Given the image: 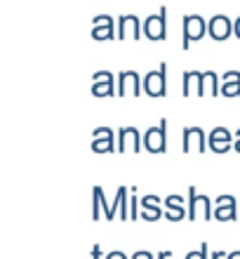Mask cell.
<instances>
[{"instance_id":"6da1fadb","label":"cell","mask_w":240,"mask_h":259,"mask_svg":"<svg viewBox=\"0 0 240 259\" xmlns=\"http://www.w3.org/2000/svg\"><path fill=\"white\" fill-rule=\"evenodd\" d=\"M207 33V21L200 14H186L181 21V50H188L193 42L203 40Z\"/></svg>"},{"instance_id":"7a4b0ae2","label":"cell","mask_w":240,"mask_h":259,"mask_svg":"<svg viewBox=\"0 0 240 259\" xmlns=\"http://www.w3.org/2000/svg\"><path fill=\"white\" fill-rule=\"evenodd\" d=\"M144 38L151 42H163L167 38V7H160L158 14L144 19Z\"/></svg>"},{"instance_id":"3957f363","label":"cell","mask_w":240,"mask_h":259,"mask_svg":"<svg viewBox=\"0 0 240 259\" xmlns=\"http://www.w3.org/2000/svg\"><path fill=\"white\" fill-rule=\"evenodd\" d=\"M167 149V118H163L156 127L144 132V151L149 153H165Z\"/></svg>"},{"instance_id":"277c9868","label":"cell","mask_w":240,"mask_h":259,"mask_svg":"<svg viewBox=\"0 0 240 259\" xmlns=\"http://www.w3.org/2000/svg\"><path fill=\"white\" fill-rule=\"evenodd\" d=\"M165 92H167V64L163 62L158 71H149L144 75V95L160 99L165 97Z\"/></svg>"},{"instance_id":"5b68a950","label":"cell","mask_w":240,"mask_h":259,"mask_svg":"<svg viewBox=\"0 0 240 259\" xmlns=\"http://www.w3.org/2000/svg\"><path fill=\"white\" fill-rule=\"evenodd\" d=\"M116 38L118 40H139V38H144V24L139 21V17L134 14H120L118 17V31H116Z\"/></svg>"},{"instance_id":"8992f818","label":"cell","mask_w":240,"mask_h":259,"mask_svg":"<svg viewBox=\"0 0 240 259\" xmlns=\"http://www.w3.org/2000/svg\"><path fill=\"white\" fill-rule=\"evenodd\" d=\"M198 207H203L205 222H210L214 217V200H210L207 196H198L196 186H188V219L191 222L198 219Z\"/></svg>"},{"instance_id":"52a82bcc","label":"cell","mask_w":240,"mask_h":259,"mask_svg":"<svg viewBox=\"0 0 240 259\" xmlns=\"http://www.w3.org/2000/svg\"><path fill=\"white\" fill-rule=\"evenodd\" d=\"M207 146H210V139H207L205 130L203 127H184V135H181V151H184V153H188V151L205 153Z\"/></svg>"},{"instance_id":"ba28073f","label":"cell","mask_w":240,"mask_h":259,"mask_svg":"<svg viewBox=\"0 0 240 259\" xmlns=\"http://www.w3.org/2000/svg\"><path fill=\"white\" fill-rule=\"evenodd\" d=\"M207 35L212 38L214 42H224L233 35V21L228 19L226 14H214L207 21Z\"/></svg>"},{"instance_id":"9c48e42d","label":"cell","mask_w":240,"mask_h":259,"mask_svg":"<svg viewBox=\"0 0 240 259\" xmlns=\"http://www.w3.org/2000/svg\"><path fill=\"white\" fill-rule=\"evenodd\" d=\"M144 95V80L139 78V73L134 71H120L118 73V88H116V95L118 97H125V95Z\"/></svg>"},{"instance_id":"30bf717a","label":"cell","mask_w":240,"mask_h":259,"mask_svg":"<svg viewBox=\"0 0 240 259\" xmlns=\"http://www.w3.org/2000/svg\"><path fill=\"white\" fill-rule=\"evenodd\" d=\"M118 153H125V151H134V153H139V151H144V137L139 135L137 127H120L118 130Z\"/></svg>"},{"instance_id":"8fae6325","label":"cell","mask_w":240,"mask_h":259,"mask_svg":"<svg viewBox=\"0 0 240 259\" xmlns=\"http://www.w3.org/2000/svg\"><path fill=\"white\" fill-rule=\"evenodd\" d=\"M238 200H235L233 196H219L217 200H214V219L217 222H235L238 217Z\"/></svg>"},{"instance_id":"7c38bea8","label":"cell","mask_w":240,"mask_h":259,"mask_svg":"<svg viewBox=\"0 0 240 259\" xmlns=\"http://www.w3.org/2000/svg\"><path fill=\"white\" fill-rule=\"evenodd\" d=\"M163 198L156 196V193H149V196L141 198V217L146 222H158L160 217H165V210H163Z\"/></svg>"},{"instance_id":"4fadbf2b","label":"cell","mask_w":240,"mask_h":259,"mask_svg":"<svg viewBox=\"0 0 240 259\" xmlns=\"http://www.w3.org/2000/svg\"><path fill=\"white\" fill-rule=\"evenodd\" d=\"M102 214L109 219V222H113V217H116V214H113V207H111V205L106 203V198H104V189L102 186H94V189H92V219L97 222Z\"/></svg>"},{"instance_id":"5bb4252c","label":"cell","mask_w":240,"mask_h":259,"mask_svg":"<svg viewBox=\"0 0 240 259\" xmlns=\"http://www.w3.org/2000/svg\"><path fill=\"white\" fill-rule=\"evenodd\" d=\"M217 97L221 95V78L214 71H207V73H203V80H200V97Z\"/></svg>"},{"instance_id":"9a60e30c","label":"cell","mask_w":240,"mask_h":259,"mask_svg":"<svg viewBox=\"0 0 240 259\" xmlns=\"http://www.w3.org/2000/svg\"><path fill=\"white\" fill-rule=\"evenodd\" d=\"M113 214H120V219H130V189L127 186H120L116 193V200H113Z\"/></svg>"},{"instance_id":"2e32d148","label":"cell","mask_w":240,"mask_h":259,"mask_svg":"<svg viewBox=\"0 0 240 259\" xmlns=\"http://www.w3.org/2000/svg\"><path fill=\"white\" fill-rule=\"evenodd\" d=\"M200 80H203V73H198V71H186L184 78H181V92H184V97H188V95L200 97Z\"/></svg>"},{"instance_id":"e0dca14e","label":"cell","mask_w":240,"mask_h":259,"mask_svg":"<svg viewBox=\"0 0 240 259\" xmlns=\"http://www.w3.org/2000/svg\"><path fill=\"white\" fill-rule=\"evenodd\" d=\"M207 139H210V144L212 142H235V135L226 127H214L212 132L207 135Z\"/></svg>"},{"instance_id":"ac0fdd59","label":"cell","mask_w":240,"mask_h":259,"mask_svg":"<svg viewBox=\"0 0 240 259\" xmlns=\"http://www.w3.org/2000/svg\"><path fill=\"white\" fill-rule=\"evenodd\" d=\"M139 210H141V200L137 198V186H132V191H130V219L132 222L139 217Z\"/></svg>"},{"instance_id":"d6986e66","label":"cell","mask_w":240,"mask_h":259,"mask_svg":"<svg viewBox=\"0 0 240 259\" xmlns=\"http://www.w3.org/2000/svg\"><path fill=\"white\" fill-rule=\"evenodd\" d=\"M188 212H186L184 205H179V207H165V219L167 222H179V219H184Z\"/></svg>"},{"instance_id":"ffe728a7","label":"cell","mask_w":240,"mask_h":259,"mask_svg":"<svg viewBox=\"0 0 240 259\" xmlns=\"http://www.w3.org/2000/svg\"><path fill=\"white\" fill-rule=\"evenodd\" d=\"M92 151H94V153H111V151H113V139H99V142H92Z\"/></svg>"},{"instance_id":"44dd1931","label":"cell","mask_w":240,"mask_h":259,"mask_svg":"<svg viewBox=\"0 0 240 259\" xmlns=\"http://www.w3.org/2000/svg\"><path fill=\"white\" fill-rule=\"evenodd\" d=\"M92 95H94V97H113V82L92 85Z\"/></svg>"},{"instance_id":"7402d4cb","label":"cell","mask_w":240,"mask_h":259,"mask_svg":"<svg viewBox=\"0 0 240 259\" xmlns=\"http://www.w3.org/2000/svg\"><path fill=\"white\" fill-rule=\"evenodd\" d=\"M92 38H94L97 42L113 40V28H92Z\"/></svg>"},{"instance_id":"603a6c76","label":"cell","mask_w":240,"mask_h":259,"mask_svg":"<svg viewBox=\"0 0 240 259\" xmlns=\"http://www.w3.org/2000/svg\"><path fill=\"white\" fill-rule=\"evenodd\" d=\"M92 28H113V17L99 14V17H94V21H92Z\"/></svg>"},{"instance_id":"cb8c5ba5","label":"cell","mask_w":240,"mask_h":259,"mask_svg":"<svg viewBox=\"0 0 240 259\" xmlns=\"http://www.w3.org/2000/svg\"><path fill=\"white\" fill-rule=\"evenodd\" d=\"M235 142H212L210 144V151H214V153H228V151L233 149Z\"/></svg>"},{"instance_id":"d4e9b609","label":"cell","mask_w":240,"mask_h":259,"mask_svg":"<svg viewBox=\"0 0 240 259\" xmlns=\"http://www.w3.org/2000/svg\"><path fill=\"white\" fill-rule=\"evenodd\" d=\"M104 82H113V73L111 71H99L92 78V85H104Z\"/></svg>"},{"instance_id":"484cf974","label":"cell","mask_w":240,"mask_h":259,"mask_svg":"<svg viewBox=\"0 0 240 259\" xmlns=\"http://www.w3.org/2000/svg\"><path fill=\"white\" fill-rule=\"evenodd\" d=\"M240 82V71H228L221 75V85H238Z\"/></svg>"},{"instance_id":"4316f807","label":"cell","mask_w":240,"mask_h":259,"mask_svg":"<svg viewBox=\"0 0 240 259\" xmlns=\"http://www.w3.org/2000/svg\"><path fill=\"white\" fill-rule=\"evenodd\" d=\"M99 139H113V130H111V127H99V130H94V135H92V142H99Z\"/></svg>"},{"instance_id":"83f0119b","label":"cell","mask_w":240,"mask_h":259,"mask_svg":"<svg viewBox=\"0 0 240 259\" xmlns=\"http://www.w3.org/2000/svg\"><path fill=\"white\" fill-rule=\"evenodd\" d=\"M221 95L233 99V97H240V82L238 85H221Z\"/></svg>"},{"instance_id":"f1b7e54d","label":"cell","mask_w":240,"mask_h":259,"mask_svg":"<svg viewBox=\"0 0 240 259\" xmlns=\"http://www.w3.org/2000/svg\"><path fill=\"white\" fill-rule=\"evenodd\" d=\"M184 259H210V257H207V243H203V245H200L198 250H193V252H188Z\"/></svg>"},{"instance_id":"f546056e","label":"cell","mask_w":240,"mask_h":259,"mask_svg":"<svg viewBox=\"0 0 240 259\" xmlns=\"http://www.w3.org/2000/svg\"><path fill=\"white\" fill-rule=\"evenodd\" d=\"M163 205L165 207H179V205H184V198L181 196H167L163 200Z\"/></svg>"},{"instance_id":"4dcf8cb0","label":"cell","mask_w":240,"mask_h":259,"mask_svg":"<svg viewBox=\"0 0 240 259\" xmlns=\"http://www.w3.org/2000/svg\"><path fill=\"white\" fill-rule=\"evenodd\" d=\"M132 259H156L151 252H146V250H139V252L132 254Z\"/></svg>"},{"instance_id":"1f68e13d","label":"cell","mask_w":240,"mask_h":259,"mask_svg":"<svg viewBox=\"0 0 240 259\" xmlns=\"http://www.w3.org/2000/svg\"><path fill=\"white\" fill-rule=\"evenodd\" d=\"M104 259H127V254L125 252H120V250H113V252H109Z\"/></svg>"},{"instance_id":"d6a6232c","label":"cell","mask_w":240,"mask_h":259,"mask_svg":"<svg viewBox=\"0 0 240 259\" xmlns=\"http://www.w3.org/2000/svg\"><path fill=\"white\" fill-rule=\"evenodd\" d=\"M92 259H104L102 257V247H99V245L92 247Z\"/></svg>"},{"instance_id":"836d02e7","label":"cell","mask_w":240,"mask_h":259,"mask_svg":"<svg viewBox=\"0 0 240 259\" xmlns=\"http://www.w3.org/2000/svg\"><path fill=\"white\" fill-rule=\"evenodd\" d=\"M156 259H172V250H163V252H158Z\"/></svg>"},{"instance_id":"e575fe53","label":"cell","mask_w":240,"mask_h":259,"mask_svg":"<svg viewBox=\"0 0 240 259\" xmlns=\"http://www.w3.org/2000/svg\"><path fill=\"white\" fill-rule=\"evenodd\" d=\"M233 35H235V38H238V40H240V17L233 21Z\"/></svg>"},{"instance_id":"d590c367","label":"cell","mask_w":240,"mask_h":259,"mask_svg":"<svg viewBox=\"0 0 240 259\" xmlns=\"http://www.w3.org/2000/svg\"><path fill=\"white\" fill-rule=\"evenodd\" d=\"M226 257H228V254H226V252H221V250H217V252L210 254V259H226Z\"/></svg>"},{"instance_id":"8d00e7d4","label":"cell","mask_w":240,"mask_h":259,"mask_svg":"<svg viewBox=\"0 0 240 259\" xmlns=\"http://www.w3.org/2000/svg\"><path fill=\"white\" fill-rule=\"evenodd\" d=\"M226 259H240V250H235V252H228Z\"/></svg>"},{"instance_id":"74e56055","label":"cell","mask_w":240,"mask_h":259,"mask_svg":"<svg viewBox=\"0 0 240 259\" xmlns=\"http://www.w3.org/2000/svg\"><path fill=\"white\" fill-rule=\"evenodd\" d=\"M233 151H238V153H240V139H235V144H233Z\"/></svg>"},{"instance_id":"f35d334b","label":"cell","mask_w":240,"mask_h":259,"mask_svg":"<svg viewBox=\"0 0 240 259\" xmlns=\"http://www.w3.org/2000/svg\"><path fill=\"white\" fill-rule=\"evenodd\" d=\"M233 135H235V139H240V130H235V132H233Z\"/></svg>"}]
</instances>
